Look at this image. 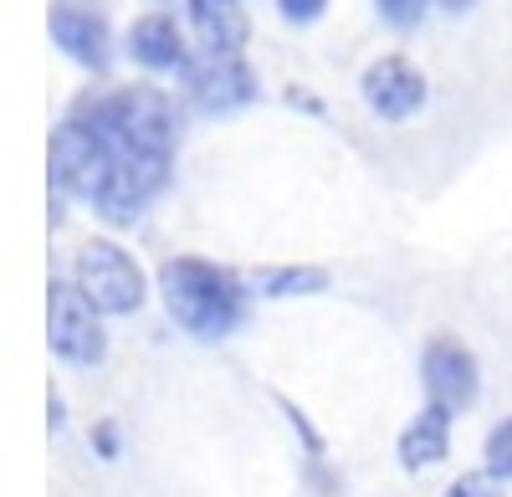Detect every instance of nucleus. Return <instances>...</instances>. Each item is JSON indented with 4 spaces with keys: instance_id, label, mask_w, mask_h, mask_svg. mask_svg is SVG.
Wrapping results in <instances>:
<instances>
[{
    "instance_id": "11",
    "label": "nucleus",
    "mask_w": 512,
    "mask_h": 497,
    "mask_svg": "<svg viewBox=\"0 0 512 497\" xmlns=\"http://www.w3.org/2000/svg\"><path fill=\"white\" fill-rule=\"evenodd\" d=\"M451 416H456L451 405L431 400V405H425L420 416L405 426V436H400V467H405V472H425V467L446 462V451H451Z\"/></svg>"
},
{
    "instance_id": "1",
    "label": "nucleus",
    "mask_w": 512,
    "mask_h": 497,
    "mask_svg": "<svg viewBox=\"0 0 512 497\" xmlns=\"http://www.w3.org/2000/svg\"><path fill=\"white\" fill-rule=\"evenodd\" d=\"M72 118L93 123L108 139V149H154V154H175L180 134H185V113L180 103L134 82V88H113V93H88L72 103Z\"/></svg>"
},
{
    "instance_id": "4",
    "label": "nucleus",
    "mask_w": 512,
    "mask_h": 497,
    "mask_svg": "<svg viewBox=\"0 0 512 497\" xmlns=\"http://www.w3.org/2000/svg\"><path fill=\"white\" fill-rule=\"evenodd\" d=\"M47 334H52V354L67 364H98L108 354V334L98 323V303L72 282H52V298H47Z\"/></svg>"
},
{
    "instance_id": "6",
    "label": "nucleus",
    "mask_w": 512,
    "mask_h": 497,
    "mask_svg": "<svg viewBox=\"0 0 512 497\" xmlns=\"http://www.w3.org/2000/svg\"><path fill=\"white\" fill-rule=\"evenodd\" d=\"M185 98L200 113H236L246 103H256V72L246 67L241 52H205L185 62Z\"/></svg>"
},
{
    "instance_id": "12",
    "label": "nucleus",
    "mask_w": 512,
    "mask_h": 497,
    "mask_svg": "<svg viewBox=\"0 0 512 497\" xmlns=\"http://www.w3.org/2000/svg\"><path fill=\"white\" fill-rule=\"evenodd\" d=\"M190 26L205 52H241L251 36L241 0H190Z\"/></svg>"
},
{
    "instance_id": "17",
    "label": "nucleus",
    "mask_w": 512,
    "mask_h": 497,
    "mask_svg": "<svg viewBox=\"0 0 512 497\" xmlns=\"http://www.w3.org/2000/svg\"><path fill=\"white\" fill-rule=\"evenodd\" d=\"M497 482H502L497 472H466L446 487V497H497Z\"/></svg>"
},
{
    "instance_id": "2",
    "label": "nucleus",
    "mask_w": 512,
    "mask_h": 497,
    "mask_svg": "<svg viewBox=\"0 0 512 497\" xmlns=\"http://www.w3.org/2000/svg\"><path fill=\"white\" fill-rule=\"evenodd\" d=\"M159 293L164 308L175 313L180 328L195 339H226L246 318V287L236 272L205 262V257H175L159 267Z\"/></svg>"
},
{
    "instance_id": "7",
    "label": "nucleus",
    "mask_w": 512,
    "mask_h": 497,
    "mask_svg": "<svg viewBox=\"0 0 512 497\" xmlns=\"http://www.w3.org/2000/svg\"><path fill=\"white\" fill-rule=\"evenodd\" d=\"M359 93L364 103L379 113V118H390V123H405L425 108V77L405 62V57H379L364 67L359 77Z\"/></svg>"
},
{
    "instance_id": "9",
    "label": "nucleus",
    "mask_w": 512,
    "mask_h": 497,
    "mask_svg": "<svg viewBox=\"0 0 512 497\" xmlns=\"http://www.w3.org/2000/svg\"><path fill=\"white\" fill-rule=\"evenodd\" d=\"M52 41L88 72H108L113 62V36H108V21L77 0H57L52 6Z\"/></svg>"
},
{
    "instance_id": "21",
    "label": "nucleus",
    "mask_w": 512,
    "mask_h": 497,
    "mask_svg": "<svg viewBox=\"0 0 512 497\" xmlns=\"http://www.w3.org/2000/svg\"><path fill=\"white\" fill-rule=\"evenodd\" d=\"M47 421H52V431H62V421H67V410H62L57 395H52V405H47Z\"/></svg>"
},
{
    "instance_id": "18",
    "label": "nucleus",
    "mask_w": 512,
    "mask_h": 497,
    "mask_svg": "<svg viewBox=\"0 0 512 497\" xmlns=\"http://www.w3.org/2000/svg\"><path fill=\"white\" fill-rule=\"evenodd\" d=\"M277 11H282V21H292V26H313V21H323L328 0H277Z\"/></svg>"
},
{
    "instance_id": "10",
    "label": "nucleus",
    "mask_w": 512,
    "mask_h": 497,
    "mask_svg": "<svg viewBox=\"0 0 512 497\" xmlns=\"http://www.w3.org/2000/svg\"><path fill=\"white\" fill-rule=\"evenodd\" d=\"M128 57H134L144 72H185V62L195 52H190V41H185L175 16L149 11V16H139L134 26H128Z\"/></svg>"
},
{
    "instance_id": "16",
    "label": "nucleus",
    "mask_w": 512,
    "mask_h": 497,
    "mask_svg": "<svg viewBox=\"0 0 512 497\" xmlns=\"http://www.w3.org/2000/svg\"><path fill=\"white\" fill-rule=\"evenodd\" d=\"M374 6H379V16H384V21L400 26V31L420 26V16H425V0H374Z\"/></svg>"
},
{
    "instance_id": "22",
    "label": "nucleus",
    "mask_w": 512,
    "mask_h": 497,
    "mask_svg": "<svg viewBox=\"0 0 512 497\" xmlns=\"http://www.w3.org/2000/svg\"><path fill=\"white\" fill-rule=\"evenodd\" d=\"M436 6H441V11H451V16H461V11H472L477 0H436Z\"/></svg>"
},
{
    "instance_id": "13",
    "label": "nucleus",
    "mask_w": 512,
    "mask_h": 497,
    "mask_svg": "<svg viewBox=\"0 0 512 497\" xmlns=\"http://www.w3.org/2000/svg\"><path fill=\"white\" fill-rule=\"evenodd\" d=\"M328 287L323 267H267L256 272V298H313Z\"/></svg>"
},
{
    "instance_id": "20",
    "label": "nucleus",
    "mask_w": 512,
    "mask_h": 497,
    "mask_svg": "<svg viewBox=\"0 0 512 497\" xmlns=\"http://www.w3.org/2000/svg\"><path fill=\"white\" fill-rule=\"evenodd\" d=\"M287 103H292V108H303V113H323V103H318L308 88H292V93H287Z\"/></svg>"
},
{
    "instance_id": "15",
    "label": "nucleus",
    "mask_w": 512,
    "mask_h": 497,
    "mask_svg": "<svg viewBox=\"0 0 512 497\" xmlns=\"http://www.w3.org/2000/svg\"><path fill=\"white\" fill-rule=\"evenodd\" d=\"M487 472H497L502 482H512V421H502L487 436Z\"/></svg>"
},
{
    "instance_id": "5",
    "label": "nucleus",
    "mask_w": 512,
    "mask_h": 497,
    "mask_svg": "<svg viewBox=\"0 0 512 497\" xmlns=\"http://www.w3.org/2000/svg\"><path fill=\"white\" fill-rule=\"evenodd\" d=\"M72 277H77L82 293L98 303V313H134L144 303V293H149L139 262L128 257L123 246H113V241H88L82 246Z\"/></svg>"
},
{
    "instance_id": "3",
    "label": "nucleus",
    "mask_w": 512,
    "mask_h": 497,
    "mask_svg": "<svg viewBox=\"0 0 512 497\" xmlns=\"http://www.w3.org/2000/svg\"><path fill=\"white\" fill-rule=\"evenodd\" d=\"M108 170H113V149L108 139L82 118H62V129L52 134V185L62 195H77V200H98L103 185H108Z\"/></svg>"
},
{
    "instance_id": "14",
    "label": "nucleus",
    "mask_w": 512,
    "mask_h": 497,
    "mask_svg": "<svg viewBox=\"0 0 512 497\" xmlns=\"http://www.w3.org/2000/svg\"><path fill=\"white\" fill-rule=\"evenodd\" d=\"M277 405H282L287 426H292L297 436H303V446H308V467H318V462H323V436L313 431V421H308V416H303V410H297V405H292L287 395H277Z\"/></svg>"
},
{
    "instance_id": "8",
    "label": "nucleus",
    "mask_w": 512,
    "mask_h": 497,
    "mask_svg": "<svg viewBox=\"0 0 512 497\" xmlns=\"http://www.w3.org/2000/svg\"><path fill=\"white\" fill-rule=\"evenodd\" d=\"M420 380L431 390V400L451 405V410H466L482 390V375H477V359L472 349H461L456 339H431L420 354Z\"/></svg>"
},
{
    "instance_id": "19",
    "label": "nucleus",
    "mask_w": 512,
    "mask_h": 497,
    "mask_svg": "<svg viewBox=\"0 0 512 497\" xmlns=\"http://www.w3.org/2000/svg\"><path fill=\"white\" fill-rule=\"evenodd\" d=\"M118 446H123L118 426H113V421H98V426H93V451H98L103 462H113V457H118Z\"/></svg>"
}]
</instances>
